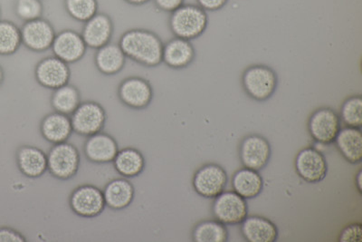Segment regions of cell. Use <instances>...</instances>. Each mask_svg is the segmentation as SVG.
Segmentation results:
<instances>
[{
    "label": "cell",
    "instance_id": "obj_37",
    "mask_svg": "<svg viewBox=\"0 0 362 242\" xmlns=\"http://www.w3.org/2000/svg\"><path fill=\"white\" fill-rule=\"evenodd\" d=\"M361 176H362V172L361 170L358 171L356 175H355V187H356L358 192L361 193L362 192L361 190Z\"/></svg>",
    "mask_w": 362,
    "mask_h": 242
},
{
    "label": "cell",
    "instance_id": "obj_16",
    "mask_svg": "<svg viewBox=\"0 0 362 242\" xmlns=\"http://www.w3.org/2000/svg\"><path fill=\"white\" fill-rule=\"evenodd\" d=\"M86 45L82 35L74 31H63L56 35L52 45L54 56L66 64L79 61L85 56Z\"/></svg>",
    "mask_w": 362,
    "mask_h": 242
},
{
    "label": "cell",
    "instance_id": "obj_2",
    "mask_svg": "<svg viewBox=\"0 0 362 242\" xmlns=\"http://www.w3.org/2000/svg\"><path fill=\"white\" fill-rule=\"evenodd\" d=\"M168 25L174 37L192 41L205 33L209 16L199 6L185 3L170 13Z\"/></svg>",
    "mask_w": 362,
    "mask_h": 242
},
{
    "label": "cell",
    "instance_id": "obj_36",
    "mask_svg": "<svg viewBox=\"0 0 362 242\" xmlns=\"http://www.w3.org/2000/svg\"><path fill=\"white\" fill-rule=\"evenodd\" d=\"M198 6L205 11H221L228 4V0H196Z\"/></svg>",
    "mask_w": 362,
    "mask_h": 242
},
{
    "label": "cell",
    "instance_id": "obj_22",
    "mask_svg": "<svg viewBox=\"0 0 362 242\" xmlns=\"http://www.w3.org/2000/svg\"><path fill=\"white\" fill-rule=\"evenodd\" d=\"M233 190L245 200L257 198L264 190V179L258 171L242 168L232 177Z\"/></svg>",
    "mask_w": 362,
    "mask_h": 242
},
{
    "label": "cell",
    "instance_id": "obj_40",
    "mask_svg": "<svg viewBox=\"0 0 362 242\" xmlns=\"http://www.w3.org/2000/svg\"><path fill=\"white\" fill-rule=\"evenodd\" d=\"M0 16H1V8H0Z\"/></svg>",
    "mask_w": 362,
    "mask_h": 242
},
{
    "label": "cell",
    "instance_id": "obj_24",
    "mask_svg": "<svg viewBox=\"0 0 362 242\" xmlns=\"http://www.w3.org/2000/svg\"><path fill=\"white\" fill-rule=\"evenodd\" d=\"M126 56L119 43L110 41L97 50L95 63L97 69L103 75L112 76L124 69Z\"/></svg>",
    "mask_w": 362,
    "mask_h": 242
},
{
    "label": "cell",
    "instance_id": "obj_23",
    "mask_svg": "<svg viewBox=\"0 0 362 242\" xmlns=\"http://www.w3.org/2000/svg\"><path fill=\"white\" fill-rule=\"evenodd\" d=\"M19 170L29 178H38L47 170V156L40 148L22 146L17 154Z\"/></svg>",
    "mask_w": 362,
    "mask_h": 242
},
{
    "label": "cell",
    "instance_id": "obj_15",
    "mask_svg": "<svg viewBox=\"0 0 362 242\" xmlns=\"http://www.w3.org/2000/svg\"><path fill=\"white\" fill-rule=\"evenodd\" d=\"M195 58L196 50L192 41L174 37L164 43L163 63L170 69H185Z\"/></svg>",
    "mask_w": 362,
    "mask_h": 242
},
{
    "label": "cell",
    "instance_id": "obj_11",
    "mask_svg": "<svg viewBox=\"0 0 362 242\" xmlns=\"http://www.w3.org/2000/svg\"><path fill=\"white\" fill-rule=\"evenodd\" d=\"M118 99L126 108L134 110L147 108L154 98L151 83L140 76L128 77L118 87Z\"/></svg>",
    "mask_w": 362,
    "mask_h": 242
},
{
    "label": "cell",
    "instance_id": "obj_9",
    "mask_svg": "<svg viewBox=\"0 0 362 242\" xmlns=\"http://www.w3.org/2000/svg\"><path fill=\"white\" fill-rule=\"evenodd\" d=\"M297 175L308 183L322 182L328 174V161L321 151L313 147L300 150L294 160Z\"/></svg>",
    "mask_w": 362,
    "mask_h": 242
},
{
    "label": "cell",
    "instance_id": "obj_12",
    "mask_svg": "<svg viewBox=\"0 0 362 242\" xmlns=\"http://www.w3.org/2000/svg\"><path fill=\"white\" fill-rule=\"evenodd\" d=\"M70 207L80 217L95 218L106 207L105 196L95 186H80L71 195Z\"/></svg>",
    "mask_w": 362,
    "mask_h": 242
},
{
    "label": "cell",
    "instance_id": "obj_17",
    "mask_svg": "<svg viewBox=\"0 0 362 242\" xmlns=\"http://www.w3.org/2000/svg\"><path fill=\"white\" fill-rule=\"evenodd\" d=\"M240 225L242 236L248 242H276L279 237L276 224L262 216H247Z\"/></svg>",
    "mask_w": 362,
    "mask_h": 242
},
{
    "label": "cell",
    "instance_id": "obj_20",
    "mask_svg": "<svg viewBox=\"0 0 362 242\" xmlns=\"http://www.w3.org/2000/svg\"><path fill=\"white\" fill-rule=\"evenodd\" d=\"M334 144L339 153L348 163L358 164L362 161L361 129L341 127Z\"/></svg>",
    "mask_w": 362,
    "mask_h": 242
},
{
    "label": "cell",
    "instance_id": "obj_19",
    "mask_svg": "<svg viewBox=\"0 0 362 242\" xmlns=\"http://www.w3.org/2000/svg\"><path fill=\"white\" fill-rule=\"evenodd\" d=\"M118 151V144L115 139L101 132L90 135L86 142L85 154L93 163H111Z\"/></svg>",
    "mask_w": 362,
    "mask_h": 242
},
{
    "label": "cell",
    "instance_id": "obj_21",
    "mask_svg": "<svg viewBox=\"0 0 362 242\" xmlns=\"http://www.w3.org/2000/svg\"><path fill=\"white\" fill-rule=\"evenodd\" d=\"M69 116L54 112L45 116L41 122V134L51 144L64 143L73 133Z\"/></svg>",
    "mask_w": 362,
    "mask_h": 242
},
{
    "label": "cell",
    "instance_id": "obj_38",
    "mask_svg": "<svg viewBox=\"0 0 362 242\" xmlns=\"http://www.w3.org/2000/svg\"><path fill=\"white\" fill-rule=\"evenodd\" d=\"M126 1L131 3V4L141 5L151 1V0H126Z\"/></svg>",
    "mask_w": 362,
    "mask_h": 242
},
{
    "label": "cell",
    "instance_id": "obj_32",
    "mask_svg": "<svg viewBox=\"0 0 362 242\" xmlns=\"http://www.w3.org/2000/svg\"><path fill=\"white\" fill-rule=\"evenodd\" d=\"M42 11L40 0H16V15L24 23L40 18Z\"/></svg>",
    "mask_w": 362,
    "mask_h": 242
},
{
    "label": "cell",
    "instance_id": "obj_34",
    "mask_svg": "<svg viewBox=\"0 0 362 242\" xmlns=\"http://www.w3.org/2000/svg\"><path fill=\"white\" fill-rule=\"evenodd\" d=\"M153 2L160 11L169 14L185 4V0H153Z\"/></svg>",
    "mask_w": 362,
    "mask_h": 242
},
{
    "label": "cell",
    "instance_id": "obj_18",
    "mask_svg": "<svg viewBox=\"0 0 362 242\" xmlns=\"http://www.w3.org/2000/svg\"><path fill=\"white\" fill-rule=\"evenodd\" d=\"M112 35V24L108 16L97 13L86 21L83 29L82 38L86 47L99 50L108 44Z\"/></svg>",
    "mask_w": 362,
    "mask_h": 242
},
{
    "label": "cell",
    "instance_id": "obj_33",
    "mask_svg": "<svg viewBox=\"0 0 362 242\" xmlns=\"http://www.w3.org/2000/svg\"><path fill=\"white\" fill-rule=\"evenodd\" d=\"M361 222H352L345 226L339 232L338 241L339 242H361Z\"/></svg>",
    "mask_w": 362,
    "mask_h": 242
},
{
    "label": "cell",
    "instance_id": "obj_39",
    "mask_svg": "<svg viewBox=\"0 0 362 242\" xmlns=\"http://www.w3.org/2000/svg\"><path fill=\"white\" fill-rule=\"evenodd\" d=\"M3 81H4V70L0 67V86L2 85Z\"/></svg>",
    "mask_w": 362,
    "mask_h": 242
},
{
    "label": "cell",
    "instance_id": "obj_13",
    "mask_svg": "<svg viewBox=\"0 0 362 242\" xmlns=\"http://www.w3.org/2000/svg\"><path fill=\"white\" fill-rule=\"evenodd\" d=\"M35 77L45 88L56 90L66 86L70 80L68 64L54 56H48L35 64Z\"/></svg>",
    "mask_w": 362,
    "mask_h": 242
},
{
    "label": "cell",
    "instance_id": "obj_8",
    "mask_svg": "<svg viewBox=\"0 0 362 242\" xmlns=\"http://www.w3.org/2000/svg\"><path fill=\"white\" fill-rule=\"evenodd\" d=\"M80 164L78 150L73 144H54L47 156V170L60 180H68L76 175Z\"/></svg>",
    "mask_w": 362,
    "mask_h": 242
},
{
    "label": "cell",
    "instance_id": "obj_5",
    "mask_svg": "<svg viewBox=\"0 0 362 242\" xmlns=\"http://www.w3.org/2000/svg\"><path fill=\"white\" fill-rule=\"evenodd\" d=\"M212 212L226 226L240 225L248 216L247 202L234 190H225L214 199Z\"/></svg>",
    "mask_w": 362,
    "mask_h": 242
},
{
    "label": "cell",
    "instance_id": "obj_14",
    "mask_svg": "<svg viewBox=\"0 0 362 242\" xmlns=\"http://www.w3.org/2000/svg\"><path fill=\"white\" fill-rule=\"evenodd\" d=\"M21 31L22 44L34 52L49 50L56 38L52 25L42 18L25 22Z\"/></svg>",
    "mask_w": 362,
    "mask_h": 242
},
{
    "label": "cell",
    "instance_id": "obj_31",
    "mask_svg": "<svg viewBox=\"0 0 362 242\" xmlns=\"http://www.w3.org/2000/svg\"><path fill=\"white\" fill-rule=\"evenodd\" d=\"M66 6L74 18L85 23L97 14L96 0H66Z\"/></svg>",
    "mask_w": 362,
    "mask_h": 242
},
{
    "label": "cell",
    "instance_id": "obj_10",
    "mask_svg": "<svg viewBox=\"0 0 362 242\" xmlns=\"http://www.w3.org/2000/svg\"><path fill=\"white\" fill-rule=\"evenodd\" d=\"M238 153L244 167L260 172L269 163L272 147L266 137L257 134H249L241 141Z\"/></svg>",
    "mask_w": 362,
    "mask_h": 242
},
{
    "label": "cell",
    "instance_id": "obj_25",
    "mask_svg": "<svg viewBox=\"0 0 362 242\" xmlns=\"http://www.w3.org/2000/svg\"><path fill=\"white\" fill-rule=\"evenodd\" d=\"M106 206L119 211L127 208L134 199V185L125 179H115L110 182L103 190Z\"/></svg>",
    "mask_w": 362,
    "mask_h": 242
},
{
    "label": "cell",
    "instance_id": "obj_28",
    "mask_svg": "<svg viewBox=\"0 0 362 242\" xmlns=\"http://www.w3.org/2000/svg\"><path fill=\"white\" fill-rule=\"evenodd\" d=\"M228 236L226 226L216 219L199 222L192 231V240L195 242H226Z\"/></svg>",
    "mask_w": 362,
    "mask_h": 242
},
{
    "label": "cell",
    "instance_id": "obj_35",
    "mask_svg": "<svg viewBox=\"0 0 362 242\" xmlns=\"http://www.w3.org/2000/svg\"><path fill=\"white\" fill-rule=\"evenodd\" d=\"M25 238L11 228L0 229V242H24Z\"/></svg>",
    "mask_w": 362,
    "mask_h": 242
},
{
    "label": "cell",
    "instance_id": "obj_1",
    "mask_svg": "<svg viewBox=\"0 0 362 242\" xmlns=\"http://www.w3.org/2000/svg\"><path fill=\"white\" fill-rule=\"evenodd\" d=\"M119 45L126 57L141 66L156 67L163 63L164 42L154 32L144 29L126 32Z\"/></svg>",
    "mask_w": 362,
    "mask_h": 242
},
{
    "label": "cell",
    "instance_id": "obj_30",
    "mask_svg": "<svg viewBox=\"0 0 362 242\" xmlns=\"http://www.w3.org/2000/svg\"><path fill=\"white\" fill-rule=\"evenodd\" d=\"M339 117L345 127L361 129L362 98L360 95L351 96L345 100L341 108Z\"/></svg>",
    "mask_w": 362,
    "mask_h": 242
},
{
    "label": "cell",
    "instance_id": "obj_3",
    "mask_svg": "<svg viewBox=\"0 0 362 242\" xmlns=\"http://www.w3.org/2000/svg\"><path fill=\"white\" fill-rule=\"evenodd\" d=\"M241 83L248 98L257 102H266L276 91L277 73L266 64H253L242 74Z\"/></svg>",
    "mask_w": 362,
    "mask_h": 242
},
{
    "label": "cell",
    "instance_id": "obj_27",
    "mask_svg": "<svg viewBox=\"0 0 362 242\" xmlns=\"http://www.w3.org/2000/svg\"><path fill=\"white\" fill-rule=\"evenodd\" d=\"M81 103L79 90L71 83L52 91L51 105L56 112L61 114L72 115Z\"/></svg>",
    "mask_w": 362,
    "mask_h": 242
},
{
    "label": "cell",
    "instance_id": "obj_26",
    "mask_svg": "<svg viewBox=\"0 0 362 242\" xmlns=\"http://www.w3.org/2000/svg\"><path fill=\"white\" fill-rule=\"evenodd\" d=\"M112 161L115 170L126 178L140 175L145 167L144 156L140 151L134 148H124L119 151Z\"/></svg>",
    "mask_w": 362,
    "mask_h": 242
},
{
    "label": "cell",
    "instance_id": "obj_7",
    "mask_svg": "<svg viewBox=\"0 0 362 242\" xmlns=\"http://www.w3.org/2000/svg\"><path fill=\"white\" fill-rule=\"evenodd\" d=\"M70 118L76 133L90 137L101 132L105 127L106 113L100 103L87 100L81 103Z\"/></svg>",
    "mask_w": 362,
    "mask_h": 242
},
{
    "label": "cell",
    "instance_id": "obj_4",
    "mask_svg": "<svg viewBox=\"0 0 362 242\" xmlns=\"http://www.w3.org/2000/svg\"><path fill=\"white\" fill-rule=\"evenodd\" d=\"M341 117L335 110L329 108H318L310 115L309 134L316 143L332 144L341 131Z\"/></svg>",
    "mask_w": 362,
    "mask_h": 242
},
{
    "label": "cell",
    "instance_id": "obj_29",
    "mask_svg": "<svg viewBox=\"0 0 362 242\" xmlns=\"http://www.w3.org/2000/svg\"><path fill=\"white\" fill-rule=\"evenodd\" d=\"M22 45L21 29L11 21H0V56H12Z\"/></svg>",
    "mask_w": 362,
    "mask_h": 242
},
{
    "label": "cell",
    "instance_id": "obj_6",
    "mask_svg": "<svg viewBox=\"0 0 362 242\" xmlns=\"http://www.w3.org/2000/svg\"><path fill=\"white\" fill-rule=\"evenodd\" d=\"M228 185V173L218 163H206L194 174L192 186L199 196L215 199L225 192Z\"/></svg>",
    "mask_w": 362,
    "mask_h": 242
}]
</instances>
